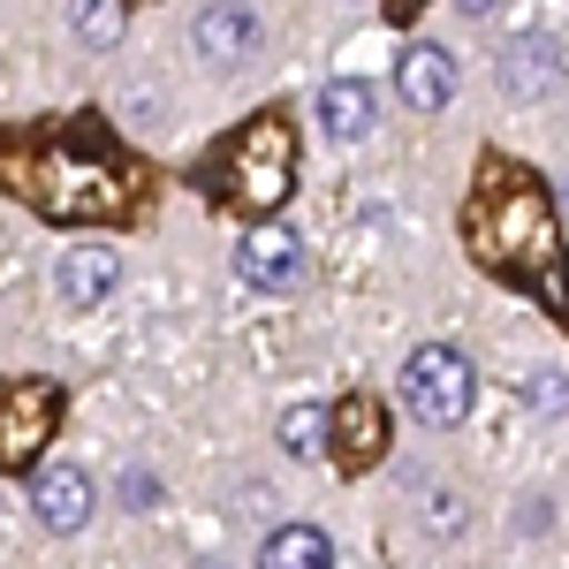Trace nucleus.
Returning <instances> with one entry per match:
<instances>
[{
	"mask_svg": "<svg viewBox=\"0 0 569 569\" xmlns=\"http://www.w3.org/2000/svg\"><path fill=\"white\" fill-rule=\"evenodd\" d=\"M463 243H471V259L493 281H517L555 319H569V243H562V213L539 190V176H525L517 160H486L479 182H471Z\"/></svg>",
	"mask_w": 569,
	"mask_h": 569,
	"instance_id": "nucleus-1",
	"label": "nucleus"
},
{
	"mask_svg": "<svg viewBox=\"0 0 569 569\" xmlns=\"http://www.w3.org/2000/svg\"><path fill=\"white\" fill-rule=\"evenodd\" d=\"M0 182L23 190L46 220H130L152 190V176L99 122H61L46 137H23V152L0 160Z\"/></svg>",
	"mask_w": 569,
	"mask_h": 569,
	"instance_id": "nucleus-2",
	"label": "nucleus"
},
{
	"mask_svg": "<svg viewBox=\"0 0 569 569\" xmlns=\"http://www.w3.org/2000/svg\"><path fill=\"white\" fill-rule=\"evenodd\" d=\"M190 182L206 198H220V206L266 220L273 206H289V190H297V137H289L281 114H259V122H243V130L228 137Z\"/></svg>",
	"mask_w": 569,
	"mask_h": 569,
	"instance_id": "nucleus-3",
	"label": "nucleus"
},
{
	"mask_svg": "<svg viewBox=\"0 0 569 569\" xmlns=\"http://www.w3.org/2000/svg\"><path fill=\"white\" fill-rule=\"evenodd\" d=\"M471 402H479V372H471V357L448 350V342H426V350L402 365V410L418 418V426H463L471 418Z\"/></svg>",
	"mask_w": 569,
	"mask_h": 569,
	"instance_id": "nucleus-4",
	"label": "nucleus"
},
{
	"mask_svg": "<svg viewBox=\"0 0 569 569\" xmlns=\"http://www.w3.org/2000/svg\"><path fill=\"white\" fill-rule=\"evenodd\" d=\"M61 426V380H8L0 388V471H31Z\"/></svg>",
	"mask_w": 569,
	"mask_h": 569,
	"instance_id": "nucleus-5",
	"label": "nucleus"
},
{
	"mask_svg": "<svg viewBox=\"0 0 569 569\" xmlns=\"http://www.w3.org/2000/svg\"><path fill=\"white\" fill-rule=\"evenodd\" d=\"M493 69H501V91L531 107V99H547V91L569 77V53H562L555 31H517V39L501 46V61H493Z\"/></svg>",
	"mask_w": 569,
	"mask_h": 569,
	"instance_id": "nucleus-6",
	"label": "nucleus"
},
{
	"mask_svg": "<svg viewBox=\"0 0 569 569\" xmlns=\"http://www.w3.org/2000/svg\"><path fill=\"white\" fill-rule=\"evenodd\" d=\"M327 440H335V463L342 471H365V463H380L388 456V410H380V395H342L335 410H327Z\"/></svg>",
	"mask_w": 569,
	"mask_h": 569,
	"instance_id": "nucleus-7",
	"label": "nucleus"
},
{
	"mask_svg": "<svg viewBox=\"0 0 569 569\" xmlns=\"http://www.w3.org/2000/svg\"><path fill=\"white\" fill-rule=\"evenodd\" d=\"M236 266H243V281H251V289H273V297H281V289H297V281H305V243L266 213L259 228L243 236V259H236Z\"/></svg>",
	"mask_w": 569,
	"mask_h": 569,
	"instance_id": "nucleus-8",
	"label": "nucleus"
},
{
	"mask_svg": "<svg viewBox=\"0 0 569 569\" xmlns=\"http://www.w3.org/2000/svg\"><path fill=\"white\" fill-rule=\"evenodd\" d=\"M259 39H266V23L243 8V0H213V8L190 23V46H198L206 61H220V69H228V61H251Z\"/></svg>",
	"mask_w": 569,
	"mask_h": 569,
	"instance_id": "nucleus-9",
	"label": "nucleus"
},
{
	"mask_svg": "<svg viewBox=\"0 0 569 569\" xmlns=\"http://www.w3.org/2000/svg\"><path fill=\"white\" fill-rule=\"evenodd\" d=\"M31 509H39V525L46 531H84L91 517V479H84V463H46L39 486H31Z\"/></svg>",
	"mask_w": 569,
	"mask_h": 569,
	"instance_id": "nucleus-10",
	"label": "nucleus"
},
{
	"mask_svg": "<svg viewBox=\"0 0 569 569\" xmlns=\"http://www.w3.org/2000/svg\"><path fill=\"white\" fill-rule=\"evenodd\" d=\"M395 91H402L410 114H440L456 99V53L448 46H410L402 69H395Z\"/></svg>",
	"mask_w": 569,
	"mask_h": 569,
	"instance_id": "nucleus-11",
	"label": "nucleus"
},
{
	"mask_svg": "<svg viewBox=\"0 0 569 569\" xmlns=\"http://www.w3.org/2000/svg\"><path fill=\"white\" fill-rule=\"evenodd\" d=\"M311 114H319V130L335 137V144H350V137L372 130V84H357V77H342V84H319V99H311Z\"/></svg>",
	"mask_w": 569,
	"mask_h": 569,
	"instance_id": "nucleus-12",
	"label": "nucleus"
},
{
	"mask_svg": "<svg viewBox=\"0 0 569 569\" xmlns=\"http://www.w3.org/2000/svg\"><path fill=\"white\" fill-rule=\"evenodd\" d=\"M114 281H122V259H114L107 243H77V251L61 259V297H69V305H99Z\"/></svg>",
	"mask_w": 569,
	"mask_h": 569,
	"instance_id": "nucleus-13",
	"label": "nucleus"
},
{
	"mask_svg": "<svg viewBox=\"0 0 569 569\" xmlns=\"http://www.w3.org/2000/svg\"><path fill=\"white\" fill-rule=\"evenodd\" d=\"M266 562H273V569H327V562H335V547H327V531L289 525V531L266 539Z\"/></svg>",
	"mask_w": 569,
	"mask_h": 569,
	"instance_id": "nucleus-14",
	"label": "nucleus"
},
{
	"mask_svg": "<svg viewBox=\"0 0 569 569\" xmlns=\"http://www.w3.org/2000/svg\"><path fill=\"white\" fill-rule=\"evenodd\" d=\"M69 23H77V39H84V46H114V39H122V0H77Z\"/></svg>",
	"mask_w": 569,
	"mask_h": 569,
	"instance_id": "nucleus-15",
	"label": "nucleus"
},
{
	"mask_svg": "<svg viewBox=\"0 0 569 569\" xmlns=\"http://www.w3.org/2000/svg\"><path fill=\"white\" fill-rule=\"evenodd\" d=\"M281 440H289V456H319V448H327V410H319V402H297V410L281 418Z\"/></svg>",
	"mask_w": 569,
	"mask_h": 569,
	"instance_id": "nucleus-16",
	"label": "nucleus"
},
{
	"mask_svg": "<svg viewBox=\"0 0 569 569\" xmlns=\"http://www.w3.org/2000/svg\"><path fill=\"white\" fill-rule=\"evenodd\" d=\"M152 501H160V479H152V471H122V509H137V517H144V509H152Z\"/></svg>",
	"mask_w": 569,
	"mask_h": 569,
	"instance_id": "nucleus-17",
	"label": "nucleus"
},
{
	"mask_svg": "<svg viewBox=\"0 0 569 569\" xmlns=\"http://www.w3.org/2000/svg\"><path fill=\"white\" fill-rule=\"evenodd\" d=\"M531 395H539V410H569V380H562V372H539Z\"/></svg>",
	"mask_w": 569,
	"mask_h": 569,
	"instance_id": "nucleus-18",
	"label": "nucleus"
},
{
	"mask_svg": "<svg viewBox=\"0 0 569 569\" xmlns=\"http://www.w3.org/2000/svg\"><path fill=\"white\" fill-rule=\"evenodd\" d=\"M433 531H463V501L456 493H433V517H426Z\"/></svg>",
	"mask_w": 569,
	"mask_h": 569,
	"instance_id": "nucleus-19",
	"label": "nucleus"
},
{
	"mask_svg": "<svg viewBox=\"0 0 569 569\" xmlns=\"http://www.w3.org/2000/svg\"><path fill=\"white\" fill-rule=\"evenodd\" d=\"M380 8H388V23H410V16H418L426 0H380Z\"/></svg>",
	"mask_w": 569,
	"mask_h": 569,
	"instance_id": "nucleus-20",
	"label": "nucleus"
},
{
	"mask_svg": "<svg viewBox=\"0 0 569 569\" xmlns=\"http://www.w3.org/2000/svg\"><path fill=\"white\" fill-rule=\"evenodd\" d=\"M463 8H471V16H486V8H493V0H463Z\"/></svg>",
	"mask_w": 569,
	"mask_h": 569,
	"instance_id": "nucleus-21",
	"label": "nucleus"
}]
</instances>
